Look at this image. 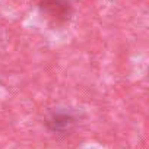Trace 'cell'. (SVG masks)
I'll return each instance as SVG.
<instances>
[{
    "instance_id": "1",
    "label": "cell",
    "mask_w": 149,
    "mask_h": 149,
    "mask_svg": "<svg viewBox=\"0 0 149 149\" xmlns=\"http://www.w3.org/2000/svg\"><path fill=\"white\" fill-rule=\"evenodd\" d=\"M38 8L53 26H64L73 15L70 0H40Z\"/></svg>"
},
{
    "instance_id": "2",
    "label": "cell",
    "mask_w": 149,
    "mask_h": 149,
    "mask_svg": "<svg viewBox=\"0 0 149 149\" xmlns=\"http://www.w3.org/2000/svg\"><path fill=\"white\" fill-rule=\"evenodd\" d=\"M73 121H74L73 116L66 111H54V113H51V116L48 118L50 127L56 132L69 130V127L73 124Z\"/></svg>"
}]
</instances>
